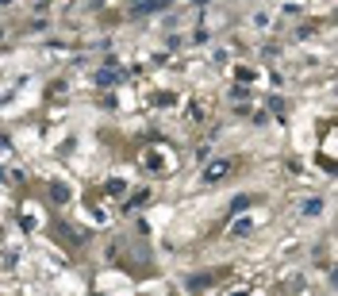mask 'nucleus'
<instances>
[{
    "label": "nucleus",
    "mask_w": 338,
    "mask_h": 296,
    "mask_svg": "<svg viewBox=\"0 0 338 296\" xmlns=\"http://www.w3.org/2000/svg\"><path fill=\"white\" fill-rule=\"evenodd\" d=\"M227 173V161H215V169H208V181H215V177H223Z\"/></svg>",
    "instance_id": "obj_1"
},
{
    "label": "nucleus",
    "mask_w": 338,
    "mask_h": 296,
    "mask_svg": "<svg viewBox=\"0 0 338 296\" xmlns=\"http://www.w3.org/2000/svg\"><path fill=\"white\" fill-rule=\"evenodd\" d=\"M208 281H211V277H188V289H192V293H200Z\"/></svg>",
    "instance_id": "obj_2"
}]
</instances>
